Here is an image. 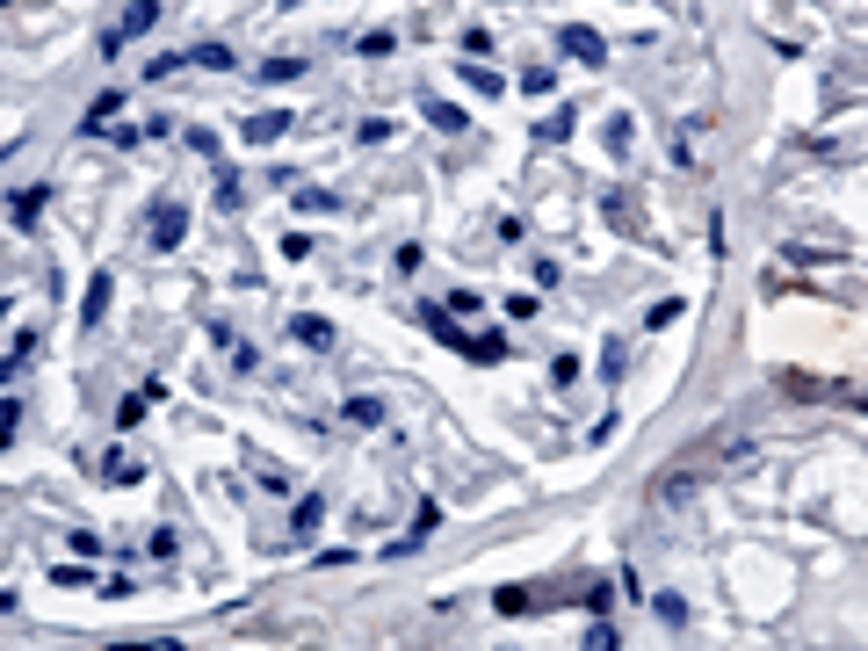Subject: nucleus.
Wrapping results in <instances>:
<instances>
[{
	"label": "nucleus",
	"instance_id": "1",
	"mask_svg": "<svg viewBox=\"0 0 868 651\" xmlns=\"http://www.w3.org/2000/svg\"><path fill=\"white\" fill-rule=\"evenodd\" d=\"M152 22H160V0H131L123 22L102 37V58H123V51H131V37H152Z\"/></svg>",
	"mask_w": 868,
	"mask_h": 651
},
{
	"label": "nucleus",
	"instance_id": "2",
	"mask_svg": "<svg viewBox=\"0 0 868 651\" xmlns=\"http://www.w3.org/2000/svg\"><path fill=\"white\" fill-rule=\"evenodd\" d=\"M189 239V210L181 203H152V254H174Z\"/></svg>",
	"mask_w": 868,
	"mask_h": 651
},
{
	"label": "nucleus",
	"instance_id": "3",
	"mask_svg": "<svg viewBox=\"0 0 868 651\" xmlns=\"http://www.w3.org/2000/svg\"><path fill=\"white\" fill-rule=\"evenodd\" d=\"M557 51L579 58V66H608V44H601L586 22H565V29H557Z\"/></svg>",
	"mask_w": 868,
	"mask_h": 651
},
{
	"label": "nucleus",
	"instance_id": "4",
	"mask_svg": "<svg viewBox=\"0 0 868 651\" xmlns=\"http://www.w3.org/2000/svg\"><path fill=\"white\" fill-rule=\"evenodd\" d=\"M239 138L254 145V152H261V145H283V138H290V109H254V116L239 123Z\"/></svg>",
	"mask_w": 868,
	"mask_h": 651
},
{
	"label": "nucleus",
	"instance_id": "5",
	"mask_svg": "<svg viewBox=\"0 0 868 651\" xmlns=\"http://www.w3.org/2000/svg\"><path fill=\"white\" fill-rule=\"evenodd\" d=\"M420 333H427V340H442V348H463V326H456L449 304H420Z\"/></svg>",
	"mask_w": 868,
	"mask_h": 651
},
{
	"label": "nucleus",
	"instance_id": "6",
	"mask_svg": "<svg viewBox=\"0 0 868 651\" xmlns=\"http://www.w3.org/2000/svg\"><path fill=\"white\" fill-rule=\"evenodd\" d=\"M651 500H659V507H688L695 500V471H659V478H651Z\"/></svg>",
	"mask_w": 868,
	"mask_h": 651
},
{
	"label": "nucleus",
	"instance_id": "7",
	"mask_svg": "<svg viewBox=\"0 0 868 651\" xmlns=\"http://www.w3.org/2000/svg\"><path fill=\"white\" fill-rule=\"evenodd\" d=\"M290 340H297V348H319V355H326V348H333V319L297 312V319H290Z\"/></svg>",
	"mask_w": 868,
	"mask_h": 651
},
{
	"label": "nucleus",
	"instance_id": "8",
	"mask_svg": "<svg viewBox=\"0 0 868 651\" xmlns=\"http://www.w3.org/2000/svg\"><path fill=\"white\" fill-rule=\"evenodd\" d=\"M109 297H116V283H109V275H87V297H80V326H102V319H109Z\"/></svg>",
	"mask_w": 868,
	"mask_h": 651
},
{
	"label": "nucleus",
	"instance_id": "9",
	"mask_svg": "<svg viewBox=\"0 0 868 651\" xmlns=\"http://www.w3.org/2000/svg\"><path fill=\"white\" fill-rule=\"evenodd\" d=\"M116 109H123V87H109V95H95V102H87V116H80V138L109 131V123H116Z\"/></svg>",
	"mask_w": 868,
	"mask_h": 651
},
{
	"label": "nucleus",
	"instance_id": "10",
	"mask_svg": "<svg viewBox=\"0 0 868 651\" xmlns=\"http://www.w3.org/2000/svg\"><path fill=\"white\" fill-rule=\"evenodd\" d=\"M152 406H160V384H145V391H123V406H116V427L131 434V427H138V420H145Z\"/></svg>",
	"mask_w": 868,
	"mask_h": 651
},
{
	"label": "nucleus",
	"instance_id": "11",
	"mask_svg": "<svg viewBox=\"0 0 868 651\" xmlns=\"http://www.w3.org/2000/svg\"><path fill=\"white\" fill-rule=\"evenodd\" d=\"M44 203H51V189H44V181H37V189H15V196H8V217H15V225H37V217H44Z\"/></svg>",
	"mask_w": 868,
	"mask_h": 651
},
{
	"label": "nucleus",
	"instance_id": "12",
	"mask_svg": "<svg viewBox=\"0 0 868 651\" xmlns=\"http://www.w3.org/2000/svg\"><path fill=\"white\" fill-rule=\"evenodd\" d=\"M456 355H471V362H507V333H463Z\"/></svg>",
	"mask_w": 868,
	"mask_h": 651
},
{
	"label": "nucleus",
	"instance_id": "13",
	"mask_svg": "<svg viewBox=\"0 0 868 651\" xmlns=\"http://www.w3.org/2000/svg\"><path fill=\"white\" fill-rule=\"evenodd\" d=\"M319 521H326V500H319V492H304V500L290 507V529L297 536H319Z\"/></svg>",
	"mask_w": 868,
	"mask_h": 651
},
{
	"label": "nucleus",
	"instance_id": "14",
	"mask_svg": "<svg viewBox=\"0 0 868 651\" xmlns=\"http://www.w3.org/2000/svg\"><path fill=\"white\" fill-rule=\"evenodd\" d=\"M420 116L434 123V131H463V109H456V102H434V95H420Z\"/></svg>",
	"mask_w": 868,
	"mask_h": 651
},
{
	"label": "nucleus",
	"instance_id": "15",
	"mask_svg": "<svg viewBox=\"0 0 868 651\" xmlns=\"http://www.w3.org/2000/svg\"><path fill=\"white\" fill-rule=\"evenodd\" d=\"M680 319H688V304H680V297H659V304L644 312V326H651V333H666V326H680Z\"/></svg>",
	"mask_w": 868,
	"mask_h": 651
},
{
	"label": "nucleus",
	"instance_id": "16",
	"mask_svg": "<svg viewBox=\"0 0 868 651\" xmlns=\"http://www.w3.org/2000/svg\"><path fill=\"white\" fill-rule=\"evenodd\" d=\"M102 471H109V485H138V478H145V463H138L131 449H116V456L102 463Z\"/></svg>",
	"mask_w": 868,
	"mask_h": 651
},
{
	"label": "nucleus",
	"instance_id": "17",
	"mask_svg": "<svg viewBox=\"0 0 868 651\" xmlns=\"http://www.w3.org/2000/svg\"><path fill=\"white\" fill-rule=\"evenodd\" d=\"M492 608H500V615H529V608H536V586H500Z\"/></svg>",
	"mask_w": 868,
	"mask_h": 651
},
{
	"label": "nucleus",
	"instance_id": "18",
	"mask_svg": "<svg viewBox=\"0 0 868 651\" xmlns=\"http://www.w3.org/2000/svg\"><path fill=\"white\" fill-rule=\"evenodd\" d=\"M651 615H659L666 630H680V623H688V601H680V594H666V586H659V594H651Z\"/></svg>",
	"mask_w": 868,
	"mask_h": 651
},
{
	"label": "nucleus",
	"instance_id": "19",
	"mask_svg": "<svg viewBox=\"0 0 868 651\" xmlns=\"http://www.w3.org/2000/svg\"><path fill=\"white\" fill-rule=\"evenodd\" d=\"M290 80H304V58H268L261 66V87H290Z\"/></svg>",
	"mask_w": 868,
	"mask_h": 651
},
{
	"label": "nucleus",
	"instance_id": "20",
	"mask_svg": "<svg viewBox=\"0 0 868 651\" xmlns=\"http://www.w3.org/2000/svg\"><path fill=\"white\" fill-rule=\"evenodd\" d=\"M348 420H355V427H384V398L355 391V398H348Z\"/></svg>",
	"mask_w": 868,
	"mask_h": 651
},
{
	"label": "nucleus",
	"instance_id": "21",
	"mask_svg": "<svg viewBox=\"0 0 868 651\" xmlns=\"http://www.w3.org/2000/svg\"><path fill=\"white\" fill-rule=\"evenodd\" d=\"M579 651H623V637H615V623H608V615H594V630L579 637Z\"/></svg>",
	"mask_w": 868,
	"mask_h": 651
},
{
	"label": "nucleus",
	"instance_id": "22",
	"mask_svg": "<svg viewBox=\"0 0 868 651\" xmlns=\"http://www.w3.org/2000/svg\"><path fill=\"white\" fill-rule=\"evenodd\" d=\"M463 87H478V95H507V80L492 73V66H471V58H463Z\"/></svg>",
	"mask_w": 868,
	"mask_h": 651
},
{
	"label": "nucleus",
	"instance_id": "23",
	"mask_svg": "<svg viewBox=\"0 0 868 651\" xmlns=\"http://www.w3.org/2000/svg\"><path fill=\"white\" fill-rule=\"evenodd\" d=\"M22 434V398H0V449H15Z\"/></svg>",
	"mask_w": 868,
	"mask_h": 651
},
{
	"label": "nucleus",
	"instance_id": "24",
	"mask_svg": "<svg viewBox=\"0 0 868 651\" xmlns=\"http://www.w3.org/2000/svg\"><path fill=\"white\" fill-rule=\"evenodd\" d=\"M355 51H362V58H391L398 37H391V29H369V37H355Z\"/></svg>",
	"mask_w": 868,
	"mask_h": 651
},
{
	"label": "nucleus",
	"instance_id": "25",
	"mask_svg": "<svg viewBox=\"0 0 868 651\" xmlns=\"http://www.w3.org/2000/svg\"><path fill=\"white\" fill-rule=\"evenodd\" d=\"M297 210H312V217H326V210H340V196H333V189H297Z\"/></svg>",
	"mask_w": 868,
	"mask_h": 651
},
{
	"label": "nucleus",
	"instance_id": "26",
	"mask_svg": "<svg viewBox=\"0 0 868 651\" xmlns=\"http://www.w3.org/2000/svg\"><path fill=\"white\" fill-rule=\"evenodd\" d=\"M189 58H196V66H210V73H225V66H232V44H196Z\"/></svg>",
	"mask_w": 868,
	"mask_h": 651
},
{
	"label": "nucleus",
	"instance_id": "27",
	"mask_svg": "<svg viewBox=\"0 0 868 651\" xmlns=\"http://www.w3.org/2000/svg\"><path fill=\"white\" fill-rule=\"evenodd\" d=\"M550 384L572 391V384H579V355H557V362H550Z\"/></svg>",
	"mask_w": 868,
	"mask_h": 651
},
{
	"label": "nucleus",
	"instance_id": "28",
	"mask_svg": "<svg viewBox=\"0 0 868 651\" xmlns=\"http://www.w3.org/2000/svg\"><path fill=\"white\" fill-rule=\"evenodd\" d=\"M521 95H557V73L536 66V73H521Z\"/></svg>",
	"mask_w": 868,
	"mask_h": 651
},
{
	"label": "nucleus",
	"instance_id": "29",
	"mask_svg": "<svg viewBox=\"0 0 868 651\" xmlns=\"http://www.w3.org/2000/svg\"><path fill=\"white\" fill-rule=\"evenodd\" d=\"M557 138H572V109H550L543 116V145H557Z\"/></svg>",
	"mask_w": 868,
	"mask_h": 651
},
{
	"label": "nucleus",
	"instance_id": "30",
	"mask_svg": "<svg viewBox=\"0 0 868 651\" xmlns=\"http://www.w3.org/2000/svg\"><path fill=\"white\" fill-rule=\"evenodd\" d=\"M485 51H492V29H463V58H471V66H478Z\"/></svg>",
	"mask_w": 868,
	"mask_h": 651
},
{
	"label": "nucleus",
	"instance_id": "31",
	"mask_svg": "<svg viewBox=\"0 0 868 651\" xmlns=\"http://www.w3.org/2000/svg\"><path fill=\"white\" fill-rule=\"evenodd\" d=\"M217 210H239V181H232V167H217Z\"/></svg>",
	"mask_w": 868,
	"mask_h": 651
},
{
	"label": "nucleus",
	"instance_id": "32",
	"mask_svg": "<svg viewBox=\"0 0 868 651\" xmlns=\"http://www.w3.org/2000/svg\"><path fill=\"white\" fill-rule=\"evenodd\" d=\"M782 391H789V398H818V377H803V369H789V377H782Z\"/></svg>",
	"mask_w": 868,
	"mask_h": 651
},
{
	"label": "nucleus",
	"instance_id": "33",
	"mask_svg": "<svg viewBox=\"0 0 868 651\" xmlns=\"http://www.w3.org/2000/svg\"><path fill=\"white\" fill-rule=\"evenodd\" d=\"M87 579H95L87 565H51V586H87Z\"/></svg>",
	"mask_w": 868,
	"mask_h": 651
},
{
	"label": "nucleus",
	"instance_id": "34",
	"mask_svg": "<svg viewBox=\"0 0 868 651\" xmlns=\"http://www.w3.org/2000/svg\"><path fill=\"white\" fill-rule=\"evenodd\" d=\"M355 138H362V145H384V138H391V123H384V116H369V123H355Z\"/></svg>",
	"mask_w": 868,
	"mask_h": 651
},
{
	"label": "nucleus",
	"instance_id": "35",
	"mask_svg": "<svg viewBox=\"0 0 868 651\" xmlns=\"http://www.w3.org/2000/svg\"><path fill=\"white\" fill-rule=\"evenodd\" d=\"M189 152H203V160H217V131H203V123H196V131H189Z\"/></svg>",
	"mask_w": 868,
	"mask_h": 651
},
{
	"label": "nucleus",
	"instance_id": "36",
	"mask_svg": "<svg viewBox=\"0 0 868 651\" xmlns=\"http://www.w3.org/2000/svg\"><path fill=\"white\" fill-rule=\"evenodd\" d=\"M0 8H15V0H0Z\"/></svg>",
	"mask_w": 868,
	"mask_h": 651
},
{
	"label": "nucleus",
	"instance_id": "37",
	"mask_svg": "<svg viewBox=\"0 0 868 651\" xmlns=\"http://www.w3.org/2000/svg\"><path fill=\"white\" fill-rule=\"evenodd\" d=\"M861 406H868V398H861Z\"/></svg>",
	"mask_w": 868,
	"mask_h": 651
}]
</instances>
